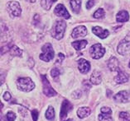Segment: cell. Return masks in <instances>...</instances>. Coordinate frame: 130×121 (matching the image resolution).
Wrapping results in <instances>:
<instances>
[{"label":"cell","mask_w":130,"mask_h":121,"mask_svg":"<svg viewBox=\"0 0 130 121\" xmlns=\"http://www.w3.org/2000/svg\"><path fill=\"white\" fill-rule=\"evenodd\" d=\"M41 78H42L44 95H46V96H48V97H52V96H55V95H56L57 93H56V91L52 87V86H51L48 79L46 78V76L42 75L41 76Z\"/></svg>","instance_id":"6"},{"label":"cell","mask_w":130,"mask_h":121,"mask_svg":"<svg viewBox=\"0 0 130 121\" xmlns=\"http://www.w3.org/2000/svg\"><path fill=\"white\" fill-rule=\"evenodd\" d=\"M66 23L64 20H58L55 22L52 30V36L56 40H61L64 36Z\"/></svg>","instance_id":"1"},{"label":"cell","mask_w":130,"mask_h":121,"mask_svg":"<svg viewBox=\"0 0 130 121\" xmlns=\"http://www.w3.org/2000/svg\"><path fill=\"white\" fill-rule=\"evenodd\" d=\"M119 119L122 121H130V114L128 112L122 111L119 113Z\"/></svg>","instance_id":"27"},{"label":"cell","mask_w":130,"mask_h":121,"mask_svg":"<svg viewBox=\"0 0 130 121\" xmlns=\"http://www.w3.org/2000/svg\"><path fill=\"white\" fill-rule=\"evenodd\" d=\"M65 121H73V120L71 119H66Z\"/></svg>","instance_id":"38"},{"label":"cell","mask_w":130,"mask_h":121,"mask_svg":"<svg viewBox=\"0 0 130 121\" xmlns=\"http://www.w3.org/2000/svg\"><path fill=\"white\" fill-rule=\"evenodd\" d=\"M38 115H39V113L37 110H33L31 111V117H32L33 121H37V119H38Z\"/></svg>","instance_id":"30"},{"label":"cell","mask_w":130,"mask_h":121,"mask_svg":"<svg viewBox=\"0 0 130 121\" xmlns=\"http://www.w3.org/2000/svg\"><path fill=\"white\" fill-rule=\"evenodd\" d=\"M72 105L67 100H64L62 101L61 107V112H60V118L61 119H64L67 116L68 113L72 110Z\"/></svg>","instance_id":"8"},{"label":"cell","mask_w":130,"mask_h":121,"mask_svg":"<svg viewBox=\"0 0 130 121\" xmlns=\"http://www.w3.org/2000/svg\"><path fill=\"white\" fill-rule=\"evenodd\" d=\"M87 35V29L85 26H79L76 27L72 31L71 36L74 39H77L80 37H84Z\"/></svg>","instance_id":"11"},{"label":"cell","mask_w":130,"mask_h":121,"mask_svg":"<svg viewBox=\"0 0 130 121\" xmlns=\"http://www.w3.org/2000/svg\"><path fill=\"white\" fill-rule=\"evenodd\" d=\"M128 78L129 76L128 74H126V72L121 71V70H119L118 71V75L115 77V82L116 83L118 84H123V83H125L128 81Z\"/></svg>","instance_id":"15"},{"label":"cell","mask_w":130,"mask_h":121,"mask_svg":"<svg viewBox=\"0 0 130 121\" xmlns=\"http://www.w3.org/2000/svg\"><path fill=\"white\" fill-rule=\"evenodd\" d=\"M129 19V15L127 11H120L118 12V14L116 16V20L118 22H125L128 21Z\"/></svg>","instance_id":"19"},{"label":"cell","mask_w":130,"mask_h":121,"mask_svg":"<svg viewBox=\"0 0 130 121\" xmlns=\"http://www.w3.org/2000/svg\"><path fill=\"white\" fill-rule=\"evenodd\" d=\"M88 41L86 40H76L72 42V46L75 50H83L84 48H85V46L87 45Z\"/></svg>","instance_id":"20"},{"label":"cell","mask_w":130,"mask_h":121,"mask_svg":"<svg viewBox=\"0 0 130 121\" xmlns=\"http://www.w3.org/2000/svg\"><path fill=\"white\" fill-rule=\"evenodd\" d=\"M7 9L12 17H19L22 13V8L19 3L16 1H11L7 4Z\"/></svg>","instance_id":"7"},{"label":"cell","mask_w":130,"mask_h":121,"mask_svg":"<svg viewBox=\"0 0 130 121\" xmlns=\"http://www.w3.org/2000/svg\"><path fill=\"white\" fill-rule=\"evenodd\" d=\"M107 92H109V95H108V96L109 97V96H110V95L112 94V91H109H109H107Z\"/></svg>","instance_id":"36"},{"label":"cell","mask_w":130,"mask_h":121,"mask_svg":"<svg viewBox=\"0 0 130 121\" xmlns=\"http://www.w3.org/2000/svg\"><path fill=\"white\" fill-rule=\"evenodd\" d=\"M100 111H101V113H103V114H112V110H111L109 107H107V106L102 107V108H101Z\"/></svg>","instance_id":"29"},{"label":"cell","mask_w":130,"mask_h":121,"mask_svg":"<svg viewBox=\"0 0 130 121\" xmlns=\"http://www.w3.org/2000/svg\"><path fill=\"white\" fill-rule=\"evenodd\" d=\"M70 5H71V10L75 13H79L80 11L81 7V0H70Z\"/></svg>","instance_id":"18"},{"label":"cell","mask_w":130,"mask_h":121,"mask_svg":"<svg viewBox=\"0 0 130 121\" xmlns=\"http://www.w3.org/2000/svg\"><path fill=\"white\" fill-rule=\"evenodd\" d=\"M105 49L100 44H93L90 49V55L94 59H100L104 55Z\"/></svg>","instance_id":"5"},{"label":"cell","mask_w":130,"mask_h":121,"mask_svg":"<svg viewBox=\"0 0 130 121\" xmlns=\"http://www.w3.org/2000/svg\"><path fill=\"white\" fill-rule=\"evenodd\" d=\"M92 31L94 35H96L97 36H99L100 39H105L106 37L109 35V32L108 30H104L100 27H94L92 28Z\"/></svg>","instance_id":"14"},{"label":"cell","mask_w":130,"mask_h":121,"mask_svg":"<svg viewBox=\"0 0 130 121\" xmlns=\"http://www.w3.org/2000/svg\"><path fill=\"white\" fill-rule=\"evenodd\" d=\"M104 11L103 8H99L93 14V17L94 18H96V19L102 18V17H104Z\"/></svg>","instance_id":"28"},{"label":"cell","mask_w":130,"mask_h":121,"mask_svg":"<svg viewBox=\"0 0 130 121\" xmlns=\"http://www.w3.org/2000/svg\"><path fill=\"white\" fill-rule=\"evenodd\" d=\"M65 59V55H63V54L61 53H60L59 55H58V60H57V62L59 63H61L63 61V59Z\"/></svg>","instance_id":"34"},{"label":"cell","mask_w":130,"mask_h":121,"mask_svg":"<svg viewBox=\"0 0 130 121\" xmlns=\"http://www.w3.org/2000/svg\"><path fill=\"white\" fill-rule=\"evenodd\" d=\"M3 98L6 101H10L11 100V98H12V95L11 94L9 93L8 91H5L4 92V95H3Z\"/></svg>","instance_id":"31"},{"label":"cell","mask_w":130,"mask_h":121,"mask_svg":"<svg viewBox=\"0 0 130 121\" xmlns=\"http://www.w3.org/2000/svg\"><path fill=\"white\" fill-rule=\"evenodd\" d=\"M129 94L127 91H121L113 96V101L117 103H127L128 101Z\"/></svg>","instance_id":"10"},{"label":"cell","mask_w":130,"mask_h":121,"mask_svg":"<svg viewBox=\"0 0 130 121\" xmlns=\"http://www.w3.org/2000/svg\"><path fill=\"white\" fill-rule=\"evenodd\" d=\"M117 51L121 55H130V36H126L119 42Z\"/></svg>","instance_id":"4"},{"label":"cell","mask_w":130,"mask_h":121,"mask_svg":"<svg viewBox=\"0 0 130 121\" xmlns=\"http://www.w3.org/2000/svg\"><path fill=\"white\" fill-rule=\"evenodd\" d=\"M4 77H5V74H4V72H1V82H0V85H1V86L4 82Z\"/></svg>","instance_id":"35"},{"label":"cell","mask_w":130,"mask_h":121,"mask_svg":"<svg viewBox=\"0 0 130 121\" xmlns=\"http://www.w3.org/2000/svg\"><path fill=\"white\" fill-rule=\"evenodd\" d=\"M78 68L81 74H87L90 70V63L85 59L78 60Z\"/></svg>","instance_id":"12"},{"label":"cell","mask_w":130,"mask_h":121,"mask_svg":"<svg viewBox=\"0 0 130 121\" xmlns=\"http://www.w3.org/2000/svg\"><path fill=\"white\" fill-rule=\"evenodd\" d=\"M94 5V0H89L86 3V8L90 9Z\"/></svg>","instance_id":"33"},{"label":"cell","mask_w":130,"mask_h":121,"mask_svg":"<svg viewBox=\"0 0 130 121\" xmlns=\"http://www.w3.org/2000/svg\"><path fill=\"white\" fill-rule=\"evenodd\" d=\"M45 116L46 119L48 120H52L55 118V110H54V108L52 106H48V108H47Z\"/></svg>","instance_id":"21"},{"label":"cell","mask_w":130,"mask_h":121,"mask_svg":"<svg viewBox=\"0 0 130 121\" xmlns=\"http://www.w3.org/2000/svg\"><path fill=\"white\" fill-rule=\"evenodd\" d=\"M57 0H41V5L42 7L46 9V10H49L52 8V6L55 2H56Z\"/></svg>","instance_id":"22"},{"label":"cell","mask_w":130,"mask_h":121,"mask_svg":"<svg viewBox=\"0 0 130 121\" xmlns=\"http://www.w3.org/2000/svg\"><path fill=\"white\" fill-rule=\"evenodd\" d=\"M60 74H61V72H60V70L57 68H53L52 69V71H51V76H52L54 78V80H56V81L58 80Z\"/></svg>","instance_id":"25"},{"label":"cell","mask_w":130,"mask_h":121,"mask_svg":"<svg viewBox=\"0 0 130 121\" xmlns=\"http://www.w3.org/2000/svg\"><path fill=\"white\" fill-rule=\"evenodd\" d=\"M26 1H28L30 3H34V2H36V0H26Z\"/></svg>","instance_id":"37"},{"label":"cell","mask_w":130,"mask_h":121,"mask_svg":"<svg viewBox=\"0 0 130 121\" xmlns=\"http://www.w3.org/2000/svg\"><path fill=\"white\" fill-rule=\"evenodd\" d=\"M99 121H113L112 117L110 116V114H103L101 113L99 114Z\"/></svg>","instance_id":"26"},{"label":"cell","mask_w":130,"mask_h":121,"mask_svg":"<svg viewBox=\"0 0 130 121\" xmlns=\"http://www.w3.org/2000/svg\"><path fill=\"white\" fill-rule=\"evenodd\" d=\"M54 12H55V14L56 16L63 17L65 19H69L71 17V15L69 14L68 11L66 10V7L63 4H58L56 6L55 8V10H54Z\"/></svg>","instance_id":"9"},{"label":"cell","mask_w":130,"mask_h":121,"mask_svg":"<svg viewBox=\"0 0 130 121\" xmlns=\"http://www.w3.org/2000/svg\"><path fill=\"white\" fill-rule=\"evenodd\" d=\"M101 81H102V76H101V72L98 70H94L92 72L90 76V82L92 84L94 85H99Z\"/></svg>","instance_id":"16"},{"label":"cell","mask_w":130,"mask_h":121,"mask_svg":"<svg viewBox=\"0 0 130 121\" xmlns=\"http://www.w3.org/2000/svg\"><path fill=\"white\" fill-rule=\"evenodd\" d=\"M18 90L23 92H29L35 88V83L30 78H19L17 80Z\"/></svg>","instance_id":"2"},{"label":"cell","mask_w":130,"mask_h":121,"mask_svg":"<svg viewBox=\"0 0 130 121\" xmlns=\"http://www.w3.org/2000/svg\"><path fill=\"white\" fill-rule=\"evenodd\" d=\"M108 68L112 72H118L119 69V62L116 57H110V59L108 61Z\"/></svg>","instance_id":"13"},{"label":"cell","mask_w":130,"mask_h":121,"mask_svg":"<svg viewBox=\"0 0 130 121\" xmlns=\"http://www.w3.org/2000/svg\"><path fill=\"white\" fill-rule=\"evenodd\" d=\"M128 67L130 68V61H129V63H128Z\"/></svg>","instance_id":"39"},{"label":"cell","mask_w":130,"mask_h":121,"mask_svg":"<svg viewBox=\"0 0 130 121\" xmlns=\"http://www.w3.org/2000/svg\"><path fill=\"white\" fill-rule=\"evenodd\" d=\"M40 23V17L38 14H36L34 16V18H33V24L35 26H37Z\"/></svg>","instance_id":"32"},{"label":"cell","mask_w":130,"mask_h":121,"mask_svg":"<svg viewBox=\"0 0 130 121\" xmlns=\"http://www.w3.org/2000/svg\"><path fill=\"white\" fill-rule=\"evenodd\" d=\"M10 53L13 56H22V55H23V50H21L18 46L12 45L10 50Z\"/></svg>","instance_id":"23"},{"label":"cell","mask_w":130,"mask_h":121,"mask_svg":"<svg viewBox=\"0 0 130 121\" xmlns=\"http://www.w3.org/2000/svg\"><path fill=\"white\" fill-rule=\"evenodd\" d=\"M55 52L50 43H46L42 47V53L39 56L40 59H42L44 62H50L51 60L54 59Z\"/></svg>","instance_id":"3"},{"label":"cell","mask_w":130,"mask_h":121,"mask_svg":"<svg viewBox=\"0 0 130 121\" xmlns=\"http://www.w3.org/2000/svg\"><path fill=\"white\" fill-rule=\"evenodd\" d=\"M16 114L12 111H8V112L5 114L4 116V120L5 121H14L16 119Z\"/></svg>","instance_id":"24"},{"label":"cell","mask_w":130,"mask_h":121,"mask_svg":"<svg viewBox=\"0 0 130 121\" xmlns=\"http://www.w3.org/2000/svg\"><path fill=\"white\" fill-rule=\"evenodd\" d=\"M77 116L80 119H84V118L88 117L91 114V110L90 107L84 106V107H80L77 110Z\"/></svg>","instance_id":"17"}]
</instances>
